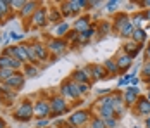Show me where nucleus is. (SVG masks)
I'll return each mask as SVG.
<instances>
[{"instance_id": "nucleus-37", "label": "nucleus", "mask_w": 150, "mask_h": 128, "mask_svg": "<svg viewBox=\"0 0 150 128\" xmlns=\"http://www.w3.org/2000/svg\"><path fill=\"white\" fill-rule=\"evenodd\" d=\"M12 9L9 7V2H5V0H0V19H4L5 16L9 14Z\"/></svg>"}, {"instance_id": "nucleus-39", "label": "nucleus", "mask_w": 150, "mask_h": 128, "mask_svg": "<svg viewBox=\"0 0 150 128\" xmlns=\"http://www.w3.org/2000/svg\"><path fill=\"white\" fill-rule=\"evenodd\" d=\"M26 52H28V57H30V64H38V57L35 54L33 45H26Z\"/></svg>"}, {"instance_id": "nucleus-36", "label": "nucleus", "mask_w": 150, "mask_h": 128, "mask_svg": "<svg viewBox=\"0 0 150 128\" xmlns=\"http://www.w3.org/2000/svg\"><path fill=\"white\" fill-rule=\"evenodd\" d=\"M117 5H119V2L117 0H109V2H104V9L107 12H116L117 11Z\"/></svg>"}, {"instance_id": "nucleus-54", "label": "nucleus", "mask_w": 150, "mask_h": 128, "mask_svg": "<svg viewBox=\"0 0 150 128\" xmlns=\"http://www.w3.org/2000/svg\"><path fill=\"white\" fill-rule=\"evenodd\" d=\"M2 43H4V40H2V36H0V45H2Z\"/></svg>"}, {"instance_id": "nucleus-53", "label": "nucleus", "mask_w": 150, "mask_h": 128, "mask_svg": "<svg viewBox=\"0 0 150 128\" xmlns=\"http://www.w3.org/2000/svg\"><path fill=\"white\" fill-rule=\"evenodd\" d=\"M145 83H147V87H150V78L149 80H145Z\"/></svg>"}, {"instance_id": "nucleus-31", "label": "nucleus", "mask_w": 150, "mask_h": 128, "mask_svg": "<svg viewBox=\"0 0 150 128\" xmlns=\"http://www.w3.org/2000/svg\"><path fill=\"white\" fill-rule=\"evenodd\" d=\"M140 76H142L143 82L150 78V61H147V59L143 61V64H142V68H140Z\"/></svg>"}, {"instance_id": "nucleus-18", "label": "nucleus", "mask_w": 150, "mask_h": 128, "mask_svg": "<svg viewBox=\"0 0 150 128\" xmlns=\"http://www.w3.org/2000/svg\"><path fill=\"white\" fill-rule=\"evenodd\" d=\"M90 21H91L90 16H79V17H76V21L73 23V29H76L78 33H83V31H86L91 26Z\"/></svg>"}, {"instance_id": "nucleus-16", "label": "nucleus", "mask_w": 150, "mask_h": 128, "mask_svg": "<svg viewBox=\"0 0 150 128\" xmlns=\"http://www.w3.org/2000/svg\"><path fill=\"white\" fill-rule=\"evenodd\" d=\"M142 49H143V45L135 43L133 40H126V43L122 45V52H124V54H128L131 59H135V57L142 52Z\"/></svg>"}, {"instance_id": "nucleus-27", "label": "nucleus", "mask_w": 150, "mask_h": 128, "mask_svg": "<svg viewBox=\"0 0 150 128\" xmlns=\"http://www.w3.org/2000/svg\"><path fill=\"white\" fill-rule=\"evenodd\" d=\"M48 23L54 24V26H59V24L64 23V17H62V14L59 12V9H52V11H50V14H48Z\"/></svg>"}, {"instance_id": "nucleus-50", "label": "nucleus", "mask_w": 150, "mask_h": 128, "mask_svg": "<svg viewBox=\"0 0 150 128\" xmlns=\"http://www.w3.org/2000/svg\"><path fill=\"white\" fill-rule=\"evenodd\" d=\"M145 54H147V61H150V43L145 47Z\"/></svg>"}, {"instance_id": "nucleus-1", "label": "nucleus", "mask_w": 150, "mask_h": 128, "mask_svg": "<svg viewBox=\"0 0 150 128\" xmlns=\"http://www.w3.org/2000/svg\"><path fill=\"white\" fill-rule=\"evenodd\" d=\"M69 47H71V45H69V42H67L66 38H57V36H54V38H48V42H47V49H48V52L54 56V59H59L60 56H64Z\"/></svg>"}, {"instance_id": "nucleus-23", "label": "nucleus", "mask_w": 150, "mask_h": 128, "mask_svg": "<svg viewBox=\"0 0 150 128\" xmlns=\"http://www.w3.org/2000/svg\"><path fill=\"white\" fill-rule=\"evenodd\" d=\"M21 73L24 74V78H36V76H40V68L36 64H24Z\"/></svg>"}, {"instance_id": "nucleus-17", "label": "nucleus", "mask_w": 150, "mask_h": 128, "mask_svg": "<svg viewBox=\"0 0 150 128\" xmlns=\"http://www.w3.org/2000/svg\"><path fill=\"white\" fill-rule=\"evenodd\" d=\"M69 2V7H71V12L74 17H79V14L88 9V0H67Z\"/></svg>"}, {"instance_id": "nucleus-52", "label": "nucleus", "mask_w": 150, "mask_h": 128, "mask_svg": "<svg viewBox=\"0 0 150 128\" xmlns=\"http://www.w3.org/2000/svg\"><path fill=\"white\" fill-rule=\"evenodd\" d=\"M0 128H5V121L4 119H0Z\"/></svg>"}, {"instance_id": "nucleus-55", "label": "nucleus", "mask_w": 150, "mask_h": 128, "mask_svg": "<svg viewBox=\"0 0 150 128\" xmlns=\"http://www.w3.org/2000/svg\"><path fill=\"white\" fill-rule=\"evenodd\" d=\"M64 128H71V127H69V125H66V127H64Z\"/></svg>"}, {"instance_id": "nucleus-44", "label": "nucleus", "mask_w": 150, "mask_h": 128, "mask_svg": "<svg viewBox=\"0 0 150 128\" xmlns=\"http://www.w3.org/2000/svg\"><path fill=\"white\" fill-rule=\"evenodd\" d=\"M48 125H50L48 118H42V119H36V127H38V128H47Z\"/></svg>"}, {"instance_id": "nucleus-9", "label": "nucleus", "mask_w": 150, "mask_h": 128, "mask_svg": "<svg viewBox=\"0 0 150 128\" xmlns=\"http://www.w3.org/2000/svg\"><path fill=\"white\" fill-rule=\"evenodd\" d=\"M24 82H26V78H24V74L19 71L14 73V76H11L5 83H2V87L5 88V90H12V92H17V90H21L23 87H24Z\"/></svg>"}, {"instance_id": "nucleus-13", "label": "nucleus", "mask_w": 150, "mask_h": 128, "mask_svg": "<svg viewBox=\"0 0 150 128\" xmlns=\"http://www.w3.org/2000/svg\"><path fill=\"white\" fill-rule=\"evenodd\" d=\"M69 80H71V82H74V83H91L90 74L86 73L85 68H76L74 71L71 73Z\"/></svg>"}, {"instance_id": "nucleus-51", "label": "nucleus", "mask_w": 150, "mask_h": 128, "mask_svg": "<svg viewBox=\"0 0 150 128\" xmlns=\"http://www.w3.org/2000/svg\"><path fill=\"white\" fill-rule=\"evenodd\" d=\"M145 128H150V116L145 118Z\"/></svg>"}, {"instance_id": "nucleus-30", "label": "nucleus", "mask_w": 150, "mask_h": 128, "mask_svg": "<svg viewBox=\"0 0 150 128\" xmlns=\"http://www.w3.org/2000/svg\"><path fill=\"white\" fill-rule=\"evenodd\" d=\"M133 31H135V28H133V24L131 23H128L126 26H122L121 28V31L117 33L121 38H126V40H131V35H133Z\"/></svg>"}, {"instance_id": "nucleus-57", "label": "nucleus", "mask_w": 150, "mask_h": 128, "mask_svg": "<svg viewBox=\"0 0 150 128\" xmlns=\"http://www.w3.org/2000/svg\"><path fill=\"white\" fill-rule=\"evenodd\" d=\"M149 90H150V87H149Z\"/></svg>"}, {"instance_id": "nucleus-38", "label": "nucleus", "mask_w": 150, "mask_h": 128, "mask_svg": "<svg viewBox=\"0 0 150 128\" xmlns=\"http://www.w3.org/2000/svg\"><path fill=\"white\" fill-rule=\"evenodd\" d=\"M76 85H78V94H79V97L86 95L91 90V83H76Z\"/></svg>"}, {"instance_id": "nucleus-12", "label": "nucleus", "mask_w": 150, "mask_h": 128, "mask_svg": "<svg viewBox=\"0 0 150 128\" xmlns=\"http://www.w3.org/2000/svg\"><path fill=\"white\" fill-rule=\"evenodd\" d=\"M116 62H117V66H119L121 74H126V73H128V69L133 66V59L128 56V54H124L122 50L117 54V57H116Z\"/></svg>"}, {"instance_id": "nucleus-48", "label": "nucleus", "mask_w": 150, "mask_h": 128, "mask_svg": "<svg viewBox=\"0 0 150 128\" xmlns=\"http://www.w3.org/2000/svg\"><path fill=\"white\" fill-rule=\"evenodd\" d=\"M138 5H142L143 9H150V0H142V2H138Z\"/></svg>"}, {"instance_id": "nucleus-11", "label": "nucleus", "mask_w": 150, "mask_h": 128, "mask_svg": "<svg viewBox=\"0 0 150 128\" xmlns=\"http://www.w3.org/2000/svg\"><path fill=\"white\" fill-rule=\"evenodd\" d=\"M35 116H36L38 119L50 116V100H45V99L36 100V102H35Z\"/></svg>"}, {"instance_id": "nucleus-42", "label": "nucleus", "mask_w": 150, "mask_h": 128, "mask_svg": "<svg viewBox=\"0 0 150 128\" xmlns=\"http://www.w3.org/2000/svg\"><path fill=\"white\" fill-rule=\"evenodd\" d=\"M104 123H105L107 128H117L119 119H117V118H107V119H104Z\"/></svg>"}, {"instance_id": "nucleus-33", "label": "nucleus", "mask_w": 150, "mask_h": 128, "mask_svg": "<svg viewBox=\"0 0 150 128\" xmlns=\"http://www.w3.org/2000/svg\"><path fill=\"white\" fill-rule=\"evenodd\" d=\"M131 78H133V74L131 73H126V74H122V76H119L117 78V88H121V87H129V82H131Z\"/></svg>"}, {"instance_id": "nucleus-32", "label": "nucleus", "mask_w": 150, "mask_h": 128, "mask_svg": "<svg viewBox=\"0 0 150 128\" xmlns=\"http://www.w3.org/2000/svg\"><path fill=\"white\" fill-rule=\"evenodd\" d=\"M14 99H16V92H12V90H4L2 92V102L5 106H11Z\"/></svg>"}, {"instance_id": "nucleus-22", "label": "nucleus", "mask_w": 150, "mask_h": 128, "mask_svg": "<svg viewBox=\"0 0 150 128\" xmlns=\"http://www.w3.org/2000/svg\"><path fill=\"white\" fill-rule=\"evenodd\" d=\"M97 113H98V118H102V119H107V118H116L112 104H105V106H97Z\"/></svg>"}, {"instance_id": "nucleus-2", "label": "nucleus", "mask_w": 150, "mask_h": 128, "mask_svg": "<svg viewBox=\"0 0 150 128\" xmlns=\"http://www.w3.org/2000/svg\"><path fill=\"white\" fill-rule=\"evenodd\" d=\"M91 118H93V116H91L90 111H86V109H78V111H74V113L67 118V125H69V127H76V128H85V127H88V123H90Z\"/></svg>"}, {"instance_id": "nucleus-25", "label": "nucleus", "mask_w": 150, "mask_h": 128, "mask_svg": "<svg viewBox=\"0 0 150 128\" xmlns=\"http://www.w3.org/2000/svg\"><path fill=\"white\" fill-rule=\"evenodd\" d=\"M110 31H112V21L102 19V21L97 24V35H100V36H107Z\"/></svg>"}, {"instance_id": "nucleus-19", "label": "nucleus", "mask_w": 150, "mask_h": 128, "mask_svg": "<svg viewBox=\"0 0 150 128\" xmlns=\"http://www.w3.org/2000/svg\"><path fill=\"white\" fill-rule=\"evenodd\" d=\"M42 5H40V2H33V0H28L26 4H24V7L19 11V16L24 19V17H31V16L35 14V11L36 9H40Z\"/></svg>"}, {"instance_id": "nucleus-3", "label": "nucleus", "mask_w": 150, "mask_h": 128, "mask_svg": "<svg viewBox=\"0 0 150 128\" xmlns=\"http://www.w3.org/2000/svg\"><path fill=\"white\" fill-rule=\"evenodd\" d=\"M14 119H17V121H30L31 118L35 116V104L31 102V100H23L21 104H19V107L14 111Z\"/></svg>"}, {"instance_id": "nucleus-8", "label": "nucleus", "mask_w": 150, "mask_h": 128, "mask_svg": "<svg viewBox=\"0 0 150 128\" xmlns=\"http://www.w3.org/2000/svg\"><path fill=\"white\" fill-rule=\"evenodd\" d=\"M85 69L90 74L91 82H98V80H107V78H110L109 73H107V69L104 68V64H88Z\"/></svg>"}, {"instance_id": "nucleus-6", "label": "nucleus", "mask_w": 150, "mask_h": 128, "mask_svg": "<svg viewBox=\"0 0 150 128\" xmlns=\"http://www.w3.org/2000/svg\"><path fill=\"white\" fill-rule=\"evenodd\" d=\"M30 23L33 28H43L48 24V9L47 7H40L35 11V14L30 17Z\"/></svg>"}, {"instance_id": "nucleus-56", "label": "nucleus", "mask_w": 150, "mask_h": 128, "mask_svg": "<svg viewBox=\"0 0 150 128\" xmlns=\"http://www.w3.org/2000/svg\"><path fill=\"white\" fill-rule=\"evenodd\" d=\"M85 128H90V127H85Z\"/></svg>"}, {"instance_id": "nucleus-41", "label": "nucleus", "mask_w": 150, "mask_h": 128, "mask_svg": "<svg viewBox=\"0 0 150 128\" xmlns=\"http://www.w3.org/2000/svg\"><path fill=\"white\" fill-rule=\"evenodd\" d=\"M24 0H9V7L12 9V11H21L23 7H24Z\"/></svg>"}, {"instance_id": "nucleus-14", "label": "nucleus", "mask_w": 150, "mask_h": 128, "mask_svg": "<svg viewBox=\"0 0 150 128\" xmlns=\"http://www.w3.org/2000/svg\"><path fill=\"white\" fill-rule=\"evenodd\" d=\"M129 23V14L128 12H117V14L112 17V29L116 33H119L122 26H126Z\"/></svg>"}, {"instance_id": "nucleus-5", "label": "nucleus", "mask_w": 150, "mask_h": 128, "mask_svg": "<svg viewBox=\"0 0 150 128\" xmlns=\"http://www.w3.org/2000/svg\"><path fill=\"white\" fill-rule=\"evenodd\" d=\"M60 90V95L64 97L66 100H79V94H78V85L74 82H71L69 78L64 80L59 87Z\"/></svg>"}, {"instance_id": "nucleus-15", "label": "nucleus", "mask_w": 150, "mask_h": 128, "mask_svg": "<svg viewBox=\"0 0 150 128\" xmlns=\"http://www.w3.org/2000/svg\"><path fill=\"white\" fill-rule=\"evenodd\" d=\"M133 109L140 116H150V100L145 95H140V99H138V102H136V106Z\"/></svg>"}, {"instance_id": "nucleus-43", "label": "nucleus", "mask_w": 150, "mask_h": 128, "mask_svg": "<svg viewBox=\"0 0 150 128\" xmlns=\"http://www.w3.org/2000/svg\"><path fill=\"white\" fill-rule=\"evenodd\" d=\"M100 5H104V2H100V0H88V9H100Z\"/></svg>"}, {"instance_id": "nucleus-46", "label": "nucleus", "mask_w": 150, "mask_h": 128, "mask_svg": "<svg viewBox=\"0 0 150 128\" xmlns=\"http://www.w3.org/2000/svg\"><path fill=\"white\" fill-rule=\"evenodd\" d=\"M140 82H142V78L133 76V78H131V82H129V85H131V87H138V85H140Z\"/></svg>"}, {"instance_id": "nucleus-49", "label": "nucleus", "mask_w": 150, "mask_h": 128, "mask_svg": "<svg viewBox=\"0 0 150 128\" xmlns=\"http://www.w3.org/2000/svg\"><path fill=\"white\" fill-rule=\"evenodd\" d=\"M11 38H12V40H23V35H17V33H11Z\"/></svg>"}, {"instance_id": "nucleus-35", "label": "nucleus", "mask_w": 150, "mask_h": 128, "mask_svg": "<svg viewBox=\"0 0 150 128\" xmlns=\"http://www.w3.org/2000/svg\"><path fill=\"white\" fill-rule=\"evenodd\" d=\"M88 127L90 128H107L104 123V119L102 118H98V116H93L90 119V123H88Z\"/></svg>"}, {"instance_id": "nucleus-28", "label": "nucleus", "mask_w": 150, "mask_h": 128, "mask_svg": "<svg viewBox=\"0 0 150 128\" xmlns=\"http://www.w3.org/2000/svg\"><path fill=\"white\" fill-rule=\"evenodd\" d=\"M71 28H73V26H71L67 21H64L62 24H59V26L55 28V36H57V38H66V35L71 31Z\"/></svg>"}, {"instance_id": "nucleus-7", "label": "nucleus", "mask_w": 150, "mask_h": 128, "mask_svg": "<svg viewBox=\"0 0 150 128\" xmlns=\"http://www.w3.org/2000/svg\"><path fill=\"white\" fill-rule=\"evenodd\" d=\"M140 88L138 87H126L124 92H122V99H124V106L126 107H135L138 99H140Z\"/></svg>"}, {"instance_id": "nucleus-4", "label": "nucleus", "mask_w": 150, "mask_h": 128, "mask_svg": "<svg viewBox=\"0 0 150 128\" xmlns=\"http://www.w3.org/2000/svg\"><path fill=\"white\" fill-rule=\"evenodd\" d=\"M69 111V106H67V100L64 99L60 94L54 95L50 99V116L52 118H57V116H62Z\"/></svg>"}, {"instance_id": "nucleus-47", "label": "nucleus", "mask_w": 150, "mask_h": 128, "mask_svg": "<svg viewBox=\"0 0 150 128\" xmlns=\"http://www.w3.org/2000/svg\"><path fill=\"white\" fill-rule=\"evenodd\" d=\"M142 16H143V21H150V9H143Z\"/></svg>"}, {"instance_id": "nucleus-10", "label": "nucleus", "mask_w": 150, "mask_h": 128, "mask_svg": "<svg viewBox=\"0 0 150 128\" xmlns=\"http://www.w3.org/2000/svg\"><path fill=\"white\" fill-rule=\"evenodd\" d=\"M112 107H114V114L116 118L119 119L121 116L126 111V106H124V99H122V92L121 90H114L112 92Z\"/></svg>"}, {"instance_id": "nucleus-26", "label": "nucleus", "mask_w": 150, "mask_h": 128, "mask_svg": "<svg viewBox=\"0 0 150 128\" xmlns=\"http://www.w3.org/2000/svg\"><path fill=\"white\" fill-rule=\"evenodd\" d=\"M131 40L135 43H140V45H143V43L147 42V31L143 28H136L133 31V35H131Z\"/></svg>"}, {"instance_id": "nucleus-34", "label": "nucleus", "mask_w": 150, "mask_h": 128, "mask_svg": "<svg viewBox=\"0 0 150 128\" xmlns=\"http://www.w3.org/2000/svg\"><path fill=\"white\" fill-rule=\"evenodd\" d=\"M129 23L133 24V28H142V23H143V16H142V12H138V14H133L129 16Z\"/></svg>"}, {"instance_id": "nucleus-24", "label": "nucleus", "mask_w": 150, "mask_h": 128, "mask_svg": "<svg viewBox=\"0 0 150 128\" xmlns=\"http://www.w3.org/2000/svg\"><path fill=\"white\" fill-rule=\"evenodd\" d=\"M16 49V59L21 61L23 64H30V57H28V52H26V45H14Z\"/></svg>"}, {"instance_id": "nucleus-21", "label": "nucleus", "mask_w": 150, "mask_h": 128, "mask_svg": "<svg viewBox=\"0 0 150 128\" xmlns=\"http://www.w3.org/2000/svg\"><path fill=\"white\" fill-rule=\"evenodd\" d=\"M104 68L107 69V73H109V76L110 78H114V76H119L121 71H119V66H117V62H116V59H107V61H104Z\"/></svg>"}, {"instance_id": "nucleus-45", "label": "nucleus", "mask_w": 150, "mask_h": 128, "mask_svg": "<svg viewBox=\"0 0 150 128\" xmlns=\"http://www.w3.org/2000/svg\"><path fill=\"white\" fill-rule=\"evenodd\" d=\"M114 90H110V88H98L97 90V94H98V97H104V95H110Z\"/></svg>"}, {"instance_id": "nucleus-20", "label": "nucleus", "mask_w": 150, "mask_h": 128, "mask_svg": "<svg viewBox=\"0 0 150 128\" xmlns=\"http://www.w3.org/2000/svg\"><path fill=\"white\" fill-rule=\"evenodd\" d=\"M31 45H33V49H35V54H36V57H38V61H42V62L48 61L50 52H48L47 45H43V43H40V42H33Z\"/></svg>"}, {"instance_id": "nucleus-40", "label": "nucleus", "mask_w": 150, "mask_h": 128, "mask_svg": "<svg viewBox=\"0 0 150 128\" xmlns=\"http://www.w3.org/2000/svg\"><path fill=\"white\" fill-rule=\"evenodd\" d=\"M14 69H0V82L2 83H5L11 76H14Z\"/></svg>"}, {"instance_id": "nucleus-29", "label": "nucleus", "mask_w": 150, "mask_h": 128, "mask_svg": "<svg viewBox=\"0 0 150 128\" xmlns=\"http://www.w3.org/2000/svg\"><path fill=\"white\" fill-rule=\"evenodd\" d=\"M57 9H59V12L62 14V17H64V19H66V17H73V12H71V7H69V2H67V0L60 2Z\"/></svg>"}]
</instances>
